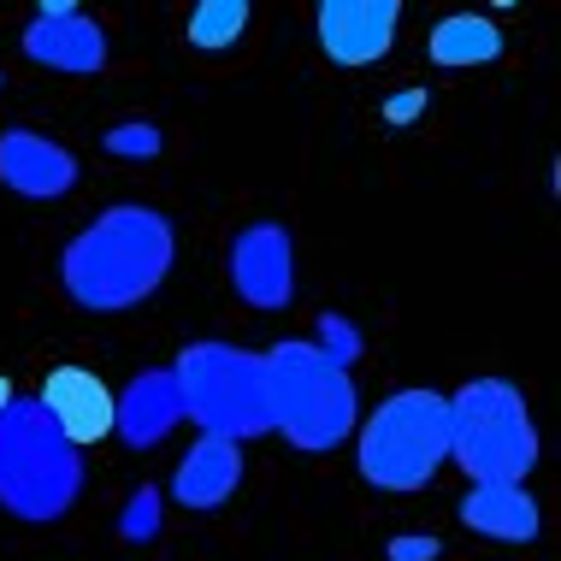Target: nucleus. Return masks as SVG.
Listing matches in <instances>:
<instances>
[{"mask_svg":"<svg viewBox=\"0 0 561 561\" xmlns=\"http://www.w3.org/2000/svg\"><path fill=\"white\" fill-rule=\"evenodd\" d=\"M178 231L160 207H101L59 254V290L83 313H130L172 278Z\"/></svg>","mask_w":561,"mask_h":561,"instance_id":"obj_1","label":"nucleus"},{"mask_svg":"<svg viewBox=\"0 0 561 561\" xmlns=\"http://www.w3.org/2000/svg\"><path fill=\"white\" fill-rule=\"evenodd\" d=\"M83 496V455L42 414L36 397H12L0 408V508L12 520L48 526L66 520Z\"/></svg>","mask_w":561,"mask_h":561,"instance_id":"obj_2","label":"nucleus"},{"mask_svg":"<svg viewBox=\"0 0 561 561\" xmlns=\"http://www.w3.org/2000/svg\"><path fill=\"white\" fill-rule=\"evenodd\" d=\"M266 390H272V432L301 455H325L360 426L355 373L331 360L320 343H272L266 348Z\"/></svg>","mask_w":561,"mask_h":561,"instance_id":"obj_3","label":"nucleus"},{"mask_svg":"<svg viewBox=\"0 0 561 561\" xmlns=\"http://www.w3.org/2000/svg\"><path fill=\"white\" fill-rule=\"evenodd\" d=\"M355 461L360 479L378 491H426L449 467V397L444 390H390L355 426Z\"/></svg>","mask_w":561,"mask_h":561,"instance_id":"obj_4","label":"nucleus"},{"mask_svg":"<svg viewBox=\"0 0 561 561\" xmlns=\"http://www.w3.org/2000/svg\"><path fill=\"white\" fill-rule=\"evenodd\" d=\"M449 461L473 484H526L538 467V420L508 378H473L449 397Z\"/></svg>","mask_w":561,"mask_h":561,"instance_id":"obj_5","label":"nucleus"},{"mask_svg":"<svg viewBox=\"0 0 561 561\" xmlns=\"http://www.w3.org/2000/svg\"><path fill=\"white\" fill-rule=\"evenodd\" d=\"M178 378V402L184 420H195L202 432L249 444V437L272 432V390H266V355L237 343H190L172 360Z\"/></svg>","mask_w":561,"mask_h":561,"instance_id":"obj_6","label":"nucleus"},{"mask_svg":"<svg viewBox=\"0 0 561 561\" xmlns=\"http://www.w3.org/2000/svg\"><path fill=\"white\" fill-rule=\"evenodd\" d=\"M231 290L242 308L254 313H278L296 301V242L284 225H249V231H237L231 242Z\"/></svg>","mask_w":561,"mask_h":561,"instance_id":"obj_7","label":"nucleus"},{"mask_svg":"<svg viewBox=\"0 0 561 561\" xmlns=\"http://www.w3.org/2000/svg\"><path fill=\"white\" fill-rule=\"evenodd\" d=\"M24 59L48 71H66V78H89V71L107 66V30H101L78 0H42L36 19L24 24L19 36Z\"/></svg>","mask_w":561,"mask_h":561,"instance_id":"obj_8","label":"nucleus"},{"mask_svg":"<svg viewBox=\"0 0 561 561\" xmlns=\"http://www.w3.org/2000/svg\"><path fill=\"white\" fill-rule=\"evenodd\" d=\"M402 24V0H325L313 12V36H320L325 59L337 66H373L390 54Z\"/></svg>","mask_w":561,"mask_h":561,"instance_id":"obj_9","label":"nucleus"},{"mask_svg":"<svg viewBox=\"0 0 561 561\" xmlns=\"http://www.w3.org/2000/svg\"><path fill=\"white\" fill-rule=\"evenodd\" d=\"M0 184L24 202H59L78 190V154L30 125H12L0 130Z\"/></svg>","mask_w":561,"mask_h":561,"instance_id":"obj_10","label":"nucleus"},{"mask_svg":"<svg viewBox=\"0 0 561 561\" xmlns=\"http://www.w3.org/2000/svg\"><path fill=\"white\" fill-rule=\"evenodd\" d=\"M36 402H42V414L66 432V444H78V449L101 444V437L113 432V390H107V378L89 373V367H54L42 378Z\"/></svg>","mask_w":561,"mask_h":561,"instance_id":"obj_11","label":"nucleus"},{"mask_svg":"<svg viewBox=\"0 0 561 561\" xmlns=\"http://www.w3.org/2000/svg\"><path fill=\"white\" fill-rule=\"evenodd\" d=\"M237 484H242V444L202 432V437L190 444V455L178 461L172 496H178L190 514H214V508H225V503L237 496Z\"/></svg>","mask_w":561,"mask_h":561,"instance_id":"obj_12","label":"nucleus"},{"mask_svg":"<svg viewBox=\"0 0 561 561\" xmlns=\"http://www.w3.org/2000/svg\"><path fill=\"white\" fill-rule=\"evenodd\" d=\"M184 420V402H178V378L172 367L160 373H136L125 385V397H113V432L125 437L130 449H154L165 432Z\"/></svg>","mask_w":561,"mask_h":561,"instance_id":"obj_13","label":"nucleus"},{"mask_svg":"<svg viewBox=\"0 0 561 561\" xmlns=\"http://www.w3.org/2000/svg\"><path fill=\"white\" fill-rule=\"evenodd\" d=\"M461 526L479 538H496V543H533L538 538V503L526 484H473L461 496Z\"/></svg>","mask_w":561,"mask_h":561,"instance_id":"obj_14","label":"nucleus"},{"mask_svg":"<svg viewBox=\"0 0 561 561\" xmlns=\"http://www.w3.org/2000/svg\"><path fill=\"white\" fill-rule=\"evenodd\" d=\"M426 54H432V66H449V71L491 66V59L503 54V30L491 19H479V12H449V19L432 24Z\"/></svg>","mask_w":561,"mask_h":561,"instance_id":"obj_15","label":"nucleus"},{"mask_svg":"<svg viewBox=\"0 0 561 561\" xmlns=\"http://www.w3.org/2000/svg\"><path fill=\"white\" fill-rule=\"evenodd\" d=\"M249 24H254L249 0H202V7L190 12V48L195 54H225L249 36Z\"/></svg>","mask_w":561,"mask_h":561,"instance_id":"obj_16","label":"nucleus"},{"mask_svg":"<svg viewBox=\"0 0 561 561\" xmlns=\"http://www.w3.org/2000/svg\"><path fill=\"white\" fill-rule=\"evenodd\" d=\"M101 148H107L113 160H154L165 148V130L148 125V118H125V125H113L107 136H101Z\"/></svg>","mask_w":561,"mask_h":561,"instance_id":"obj_17","label":"nucleus"},{"mask_svg":"<svg viewBox=\"0 0 561 561\" xmlns=\"http://www.w3.org/2000/svg\"><path fill=\"white\" fill-rule=\"evenodd\" d=\"M118 533H125L130 543H142V538H154L160 533V491L154 484H142V491L125 503V520H118Z\"/></svg>","mask_w":561,"mask_h":561,"instance_id":"obj_18","label":"nucleus"},{"mask_svg":"<svg viewBox=\"0 0 561 561\" xmlns=\"http://www.w3.org/2000/svg\"><path fill=\"white\" fill-rule=\"evenodd\" d=\"M320 348H325L331 360H343V367H348V360L360 355L355 331H348V320H337V313H325V320H320Z\"/></svg>","mask_w":561,"mask_h":561,"instance_id":"obj_19","label":"nucleus"},{"mask_svg":"<svg viewBox=\"0 0 561 561\" xmlns=\"http://www.w3.org/2000/svg\"><path fill=\"white\" fill-rule=\"evenodd\" d=\"M437 556H444V543L432 533H402L385 543V561H437Z\"/></svg>","mask_w":561,"mask_h":561,"instance_id":"obj_20","label":"nucleus"},{"mask_svg":"<svg viewBox=\"0 0 561 561\" xmlns=\"http://www.w3.org/2000/svg\"><path fill=\"white\" fill-rule=\"evenodd\" d=\"M426 113V89H402L397 101H385V118L390 125H408V118H420Z\"/></svg>","mask_w":561,"mask_h":561,"instance_id":"obj_21","label":"nucleus"},{"mask_svg":"<svg viewBox=\"0 0 561 561\" xmlns=\"http://www.w3.org/2000/svg\"><path fill=\"white\" fill-rule=\"evenodd\" d=\"M12 402V385H7V378H0V408H7Z\"/></svg>","mask_w":561,"mask_h":561,"instance_id":"obj_22","label":"nucleus"}]
</instances>
